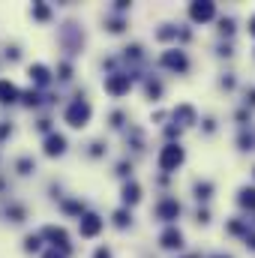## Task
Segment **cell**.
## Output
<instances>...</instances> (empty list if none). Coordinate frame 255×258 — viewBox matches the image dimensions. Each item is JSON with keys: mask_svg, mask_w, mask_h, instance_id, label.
<instances>
[{"mask_svg": "<svg viewBox=\"0 0 255 258\" xmlns=\"http://www.w3.org/2000/svg\"><path fill=\"white\" fill-rule=\"evenodd\" d=\"M87 120H90V105H87L84 99L72 102L69 111H66V123H69V126H84Z\"/></svg>", "mask_w": 255, "mask_h": 258, "instance_id": "1", "label": "cell"}, {"mask_svg": "<svg viewBox=\"0 0 255 258\" xmlns=\"http://www.w3.org/2000/svg\"><path fill=\"white\" fill-rule=\"evenodd\" d=\"M180 162H183V150H180L177 144L162 147V153H159V168H162V171H174Z\"/></svg>", "mask_w": 255, "mask_h": 258, "instance_id": "2", "label": "cell"}, {"mask_svg": "<svg viewBox=\"0 0 255 258\" xmlns=\"http://www.w3.org/2000/svg\"><path fill=\"white\" fill-rule=\"evenodd\" d=\"M99 228H102V219H99L96 213H87V216H81V234H84V237H93V234H99Z\"/></svg>", "mask_w": 255, "mask_h": 258, "instance_id": "3", "label": "cell"}, {"mask_svg": "<svg viewBox=\"0 0 255 258\" xmlns=\"http://www.w3.org/2000/svg\"><path fill=\"white\" fill-rule=\"evenodd\" d=\"M105 90H111V93H126L129 90V75H111V78L105 81Z\"/></svg>", "mask_w": 255, "mask_h": 258, "instance_id": "4", "label": "cell"}, {"mask_svg": "<svg viewBox=\"0 0 255 258\" xmlns=\"http://www.w3.org/2000/svg\"><path fill=\"white\" fill-rule=\"evenodd\" d=\"M189 15L195 21H207V18H213V3H192Z\"/></svg>", "mask_w": 255, "mask_h": 258, "instance_id": "5", "label": "cell"}, {"mask_svg": "<svg viewBox=\"0 0 255 258\" xmlns=\"http://www.w3.org/2000/svg\"><path fill=\"white\" fill-rule=\"evenodd\" d=\"M63 147H66L63 135H48V138H45V153H48V156H60Z\"/></svg>", "mask_w": 255, "mask_h": 258, "instance_id": "6", "label": "cell"}, {"mask_svg": "<svg viewBox=\"0 0 255 258\" xmlns=\"http://www.w3.org/2000/svg\"><path fill=\"white\" fill-rule=\"evenodd\" d=\"M156 213H159L162 219H174V216L180 213V207H177V201H162V204L156 207Z\"/></svg>", "mask_w": 255, "mask_h": 258, "instance_id": "7", "label": "cell"}, {"mask_svg": "<svg viewBox=\"0 0 255 258\" xmlns=\"http://www.w3.org/2000/svg\"><path fill=\"white\" fill-rule=\"evenodd\" d=\"M18 99V87L9 81H0V102H15Z\"/></svg>", "mask_w": 255, "mask_h": 258, "instance_id": "8", "label": "cell"}, {"mask_svg": "<svg viewBox=\"0 0 255 258\" xmlns=\"http://www.w3.org/2000/svg\"><path fill=\"white\" fill-rule=\"evenodd\" d=\"M162 63L171 66V69H186V57H183L180 51H168V54L162 57Z\"/></svg>", "mask_w": 255, "mask_h": 258, "instance_id": "9", "label": "cell"}, {"mask_svg": "<svg viewBox=\"0 0 255 258\" xmlns=\"http://www.w3.org/2000/svg\"><path fill=\"white\" fill-rule=\"evenodd\" d=\"M180 243H183V237H180V231H177V228H168V231L162 234V246L174 249V246H180Z\"/></svg>", "mask_w": 255, "mask_h": 258, "instance_id": "10", "label": "cell"}, {"mask_svg": "<svg viewBox=\"0 0 255 258\" xmlns=\"http://www.w3.org/2000/svg\"><path fill=\"white\" fill-rule=\"evenodd\" d=\"M42 234H45L48 240H54V243H60V246L66 249V231H63V228H54V225H48V228H45Z\"/></svg>", "mask_w": 255, "mask_h": 258, "instance_id": "11", "label": "cell"}, {"mask_svg": "<svg viewBox=\"0 0 255 258\" xmlns=\"http://www.w3.org/2000/svg\"><path fill=\"white\" fill-rule=\"evenodd\" d=\"M30 78H33L36 84H45V81H48V69H45V66H30Z\"/></svg>", "mask_w": 255, "mask_h": 258, "instance_id": "12", "label": "cell"}, {"mask_svg": "<svg viewBox=\"0 0 255 258\" xmlns=\"http://www.w3.org/2000/svg\"><path fill=\"white\" fill-rule=\"evenodd\" d=\"M138 198H141V195H138V186H135V183H129L126 189H123V201H126V204H135Z\"/></svg>", "mask_w": 255, "mask_h": 258, "instance_id": "13", "label": "cell"}, {"mask_svg": "<svg viewBox=\"0 0 255 258\" xmlns=\"http://www.w3.org/2000/svg\"><path fill=\"white\" fill-rule=\"evenodd\" d=\"M240 204L255 207V189H243V192H240Z\"/></svg>", "mask_w": 255, "mask_h": 258, "instance_id": "14", "label": "cell"}, {"mask_svg": "<svg viewBox=\"0 0 255 258\" xmlns=\"http://www.w3.org/2000/svg\"><path fill=\"white\" fill-rule=\"evenodd\" d=\"M114 222H117V225H126V213H123V210H120V213H114Z\"/></svg>", "mask_w": 255, "mask_h": 258, "instance_id": "15", "label": "cell"}, {"mask_svg": "<svg viewBox=\"0 0 255 258\" xmlns=\"http://www.w3.org/2000/svg\"><path fill=\"white\" fill-rule=\"evenodd\" d=\"M39 246V237H27V249H36Z\"/></svg>", "mask_w": 255, "mask_h": 258, "instance_id": "16", "label": "cell"}, {"mask_svg": "<svg viewBox=\"0 0 255 258\" xmlns=\"http://www.w3.org/2000/svg\"><path fill=\"white\" fill-rule=\"evenodd\" d=\"M42 258H63V252H57V249H54V252H45Z\"/></svg>", "mask_w": 255, "mask_h": 258, "instance_id": "17", "label": "cell"}, {"mask_svg": "<svg viewBox=\"0 0 255 258\" xmlns=\"http://www.w3.org/2000/svg\"><path fill=\"white\" fill-rule=\"evenodd\" d=\"M96 258H111V255H108L105 249H99V252H96Z\"/></svg>", "mask_w": 255, "mask_h": 258, "instance_id": "18", "label": "cell"}, {"mask_svg": "<svg viewBox=\"0 0 255 258\" xmlns=\"http://www.w3.org/2000/svg\"><path fill=\"white\" fill-rule=\"evenodd\" d=\"M252 33H255V18H252Z\"/></svg>", "mask_w": 255, "mask_h": 258, "instance_id": "19", "label": "cell"}]
</instances>
